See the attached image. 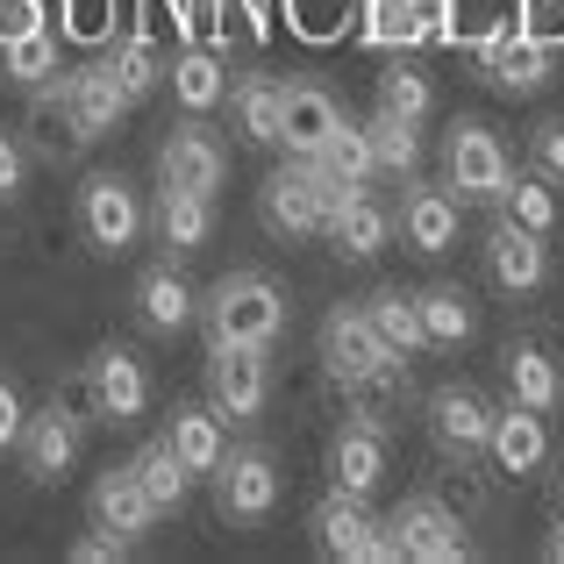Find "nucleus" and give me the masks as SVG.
Listing matches in <instances>:
<instances>
[{"label": "nucleus", "instance_id": "1", "mask_svg": "<svg viewBox=\"0 0 564 564\" xmlns=\"http://www.w3.org/2000/svg\"><path fill=\"white\" fill-rule=\"evenodd\" d=\"M200 315H207V344H279L293 301H286V286L264 279V272H221L215 286H207Z\"/></svg>", "mask_w": 564, "mask_h": 564}, {"label": "nucleus", "instance_id": "2", "mask_svg": "<svg viewBox=\"0 0 564 564\" xmlns=\"http://www.w3.org/2000/svg\"><path fill=\"white\" fill-rule=\"evenodd\" d=\"M329 200H336V186L322 180L315 158H286V165L258 186V221L279 243H307V236H322V221H329Z\"/></svg>", "mask_w": 564, "mask_h": 564}, {"label": "nucleus", "instance_id": "3", "mask_svg": "<svg viewBox=\"0 0 564 564\" xmlns=\"http://www.w3.org/2000/svg\"><path fill=\"white\" fill-rule=\"evenodd\" d=\"M315 551L336 557V564H393L400 543H393V529L365 508V494L329 486V494H322V508H315Z\"/></svg>", "mask_w": 564, "mask_h": 564}, {"label": "nucleus", "instance_id": "4", "mask_svg": "<svg viewBox=\"0 0 564 564\" xmlns=\"http://www.w3.org/2000/svg\"><path fill=\"white\" fill-rule=\"evenodd\" d=\"M207 400L221 422H258L272 400V344H207Z\"/></svg>", "mask_w": 564, "mask_h": 564}, {"label": "nucleus", "instance_id": "5", "mask_svg": "<svg viewBox=\"0 0 564 564\" xmlns=\"http://www.w3.org/2000/svg\"><path fill=\"white\" fill-rule=\"evenodd\" d=\"M508 180H514V158L486 122H457L451 137H443V186H451L457 200H500Z\"/></svg>", "mask_w": 564, "mask_h": 564}, {"label": "nucleus", "instance_id": "6", "mask_svg": "<svg viewBox=\"0 0 564 564\" xmlns=\"http://www.w3.org/2000/svg\"><path fill=\"white\" fill-rule=\"evenodd\" d=\"M79 236L100 250V258H122L129 243L143 236V200L122 172H94L79 186Z\"/></svg>", "mask_w": 564, "mask_h": 564}, {"label": "nucleus", "instance_id": "7", "mask_svg": "<svg viewBox=\"0 0 564 564\" xmlns=\"http://www.w3.org/2000/svg\"><path fill=\"white\" fill-rule=\"evenodd\" d=\"M479 72L500 86V94H522L529 100V94L551 86V51L522 29V14H508V22H494L479 36Z\"/></svg>", "mask_w": 564, "mask_h": 564}, {"label": "nucleus", "instance_id": "8", "mask_svg": "<svg viewBox=\"0 0 564 564\" xmlns=\"http://www.w3.org/2000/svg\"><path fill=\"white\" fill-rule=\"evenodd\" d=\"M215 508H221V522H264V514L279 508V465H272V451H258V443L221 451V465H215Z\"/></svg>", "mask_w": 564, "mask_h": 564}, {"label": "nucleus", "instance_id": "9", "mask_svg": "<svg viewBox=\"0 0 564 564\" xmlns=\"http://www.w3.org/2000/svg\"><path fill=\"white\" fill-rule=\"evenodd\" d=\"M229 180V143L207 129V115H186L165 143H158V186H193V193H215Z\"/></svg>", "mask_w": 564, "mask_h": 564}, {"label": "nucleus", "instance_id": "10", "mask_svg": "<svg viewBox=\"0 0 564 564\" xmlns=\"http://www.w3.org/2000/svg\"><path fill=\"white\" fill-rule=\"evenodd\" d=\"M386 529H393L400 557H414V564H465V557H471L465 522H457V514L443 508V500H429V494L400 500V514H393Z\"/></svg>", "mask_w": 564, "mask_h": 564}, {"label": "nucleus", "instance_id": "11", "mask_svg": "<svg viewBox=\"0 0 564 564\" xmlns=\"http://www.w3.org/2000/svg\"><path fill=\"white\" fill-rule=\"evenodd\" d=\"M322 236H329L336 258H379L386 243H393V207L379 200V193L350 186L329 200V221H322Z\"/></svg>", "mask_w": 564, "mask_h": 564}, {"label": "nucleus", "instance_id": "12", "mask_svg": "<svg viewBox=\"0 0 564 564\" xmlns=\"http://www.w3.org/2000/svg\"><path fill=\"white\" fill-rule=\"evenodd\" d=\"M94 386H100V422H115V429H129V422H143L151 414V372H143V358L137 350H122V344H108V350H94Z\"/></svg>", "mask_w": 564, "mask_h": 564}, {"label": "nucleus", "instance_id": "13", "mask_svg": "<svg viewBox=\"0 0 564 564\" xmlns=\"http://www.w3.org/2000/svg\"><path fill=\"white\" fill-rule=\"evenodd\" d=\"M22 137H29V158H43V165H72V158L86 151V129H79V115L65 108V86H36L29 94V115H22Z\"/></svg>", "mask_w": 564, "mask_h": 564}, {"label": "nucleus", "instance_id": "14", "mask_svg": "<svg viewBox=\"0 0 564 564\" xmlns=\"http://www.w3.org/2000/svg\"><path fill=\"white\" fill-rule=\"evenodd\" d=\"M429 436H436L451 457H479L486 436H494L486 393H471V386H436V393H429Z\"/></svg>", "mask_w": 564, "mask_h": 564}, {"label": "nucleus", "instance_id": "15", "mask_svg": "<svg viewBox=\"0 0 564 564\" xmlns=\"http://www.w3.org/2000/svg\"><path fill=\"white\" fill-rule=\"evenodd\" d=\"M336 122H344V108H336L329 86L322 79H286V100H279V143H286V158H315Z\"/></svg>", "mask_w": 564, "mask_h": 564}, {"label": "nucleus", "instance_id": "16", "mask_svg": "<svg viewBox=\"0 0 564 564\" xmlns=\"http://www.w3.org/2000/svg\"><path fill=\"white\" fill-rule=\"evenodd\" d=\"M379 358H393V350L379 344L372 315H365V307H329V322H322V365H329V379L350 386V379L372 372Z\"/></svg>", "mask_w": 564, "mask_h": 564}, {"label": "nucleus", "instance_id": "17", "mask_svg": "<svg viewBox=\"0 0 564 564\" xmlns=\"http://www.w3.org/2000/svg\"><path fill=\"white\" fill-rule=\"evenodd\" d=\"M486 279H494L500 293H536L543 279H551V250H543V236L522 229V221H500V229L486 236Z\"/></svg>", "mask_w": 564, "mask_h": 564}, {"label": "nucleus", "instance_id": "18", "mask_svg": "<svg viewBox=\"0 0 564 564\" xmlns=\"http://www.w3.org/2000/svg\"><path fill=\"white\" fill-rule=\"evenodd\" d=\"M86 514H94V529H115V536H151V522H158V500L143 494V479H137V465H122V471H100L94 479V494H86Z\"/></svg>", "mask_w": 564, "mask_h": 564}, {"label": "nucleus", "instance_id": "19", "mask_svg": "<svg viewBox=\"0 0 564 564\" xmlns=\"http://www.w3.org/2000/svg\"><path fill=\"white\" fill-rule=\"evenodd\" d=\"M151 229H158V243H165V258H193V250H207V236H215V193L158 186Z\"/></svg>", "mask_w": 564, "mask_h": 564}, {"label": "nucleus", "instance_id": "20", "mask_svg": "<svg viewBox=\"0 0 564 564\" xmlns=\"http://www.w3.org/2000/svg\"><path fill=\"white\" fill-rule=\"evenodd\" d=\"M393 229L408 236V250L443 258V250L457 243V193H451V186H408V193H400Z\"/></svg>", "mask_w": 564, "mask_h": 564}, {"label": "nucleus", "instance_id": "21", "mask_svg": "<svg viewBox=\"0 0 564 564\" xmlns=\"http://www.w3.org/2000/svg\"><path fill=\"white\" fill-rule=\"evenodd\" d=\"M379 479H386V429L379 422H344L336 443H329V486L372 500Z\"/></svg>", "mask_w": 564, "mask_h": 564}, {"label": "nucleus", "instance_id": "22", "mask_svg": "<svg viewBox=\"0 0 564 564\" xmlns=\"http://www.w3.org/2000/svg\"><path fill=\"white\" fill-rule=\"evenodd\" d=\"M79 436H86V429L72 422V414H57V408L29 414V422H22V471L36 486H57L72 471V457H79Z\"/></svg>", "mask_w": 564, "mask_h": 564}, {"label": "nucleus", "instance_id": "23", "mask_svg": "<svg viewBox=\"0 0 564 564\" xmlns=\"http://www.w3.org/2000/svg\"><path fill=\"white\" fill-rule=\"evenodd\" d=\"M137 315L151 336H180L193 315H200V293H193V279L180 272V264H151V272L137 279Z\"/></svg>", "mask_w": 564, "mask_h": 564}, {"label": "nucleus", "instance_id": "24", "mask_svg": "<svg viewBox=\"0 0 564 564\" xmlns=\"http://www.w3.org/2000/svg\"><path fill=\"white\" fill-rule=\"evenodd\" d=\"M57 86H65V108L79 115V129H86V137H108V129L129 115V94L115 86L108 57H94V65H72Z\"/></svg>", "mask_w": 564, "mask_h": 564}, {"label": "nucleus", "instance_id": "25", "mask_svg": "<svg viewBox=\"0 0 564 564\" xmlns=\"http://www.w3.org/2000/svg\"><path fill=\"white\" fill-rule=\"evenodd\" d=\"M486 451H494L500 471H514V479H522V471H536L543 457H551V429H543L536 408H522V400H514L508 414H494V436H486Z\"/></svg>", "mask_w": 564, "mask_h": 564}, {"label": "nucleus", "instance_id": "26", "mask_svg": "<svg viewBox=\"0 0 564 564\" xmlns=\"http://www.w3.org/2000/svg\"><path fill=\"white\" fill-rule=\"evenodd\" d=\"M165 86L172 100H180L186 115H215L221 100H229V72H221V51H207V43H193L165 65Z\"/></svg>", "mask_w": 564, "mask_h": 564}, {"label": "nucleus", "instance_id": "27", "mask_svg": "<svg viewBox=\"0 0 564 564\" xmlns=\"http://www.w3.org/2000/svg\"><path fill=\"white\" fill-rule=\"evenodd\" d=\"M221 414H215V400H193V408H172V429H165V443L172 451H180V465L193 471V479H200V471H215L221 465V451H229V436H221Z\"/></svg>", "mask_w": 564, "mask_h": 564}, {"label": "nucleus", "instance_id": "28", "mask_svg": "<svg viewBox=\"0 0 564 564\" xmlns=\"http://www.w3.org/2000/svg\"><path fill=\"white\" fill-rule=\"evenodd\" d=\"M500 372H508V393L522 400V408L557 414V400H564V372H557V358H551L543 344H508Z\"/></svg>", "mask_w": 564, "mask_h": 564}, {"label": "nucleus", "instance_id": "29", "mask_svg": "<svg viewBox=\"0 0 564 564\" xmlns=\"http://www.w3.org/2000/svg\"><path fill=\"white\" fill-rule=\"evenodd\" d=\"M414 315H422L429 350H465L471 336H479V315H471L465 286H422L414 293Z\"/></svg>", "mask_w": 564, "mask_h": 564}, {"label": "nucleus", "instance_id": "30", "mask_svg": "<svg viewBox=\"0 0 564 564\" xmlns=\"http://www.w3.org/2000/svg\"><path fill=\"white\" fill-rule=\"evenodd\" d=\"M279 100H286V79H272V72H243V79L229 86L243 143H279Z\"/></svg>", "mask_w": 564, "mask_h": 564}, {"label": "nucleus", "instance_id": "31", "mask_svg": "<svg viewBox=\"0 0 564 564\" xmlns=\"http://www.w3.org/2000/svg\"><path fill=\"white\" fill-rule=\"evenodd\" d=\"M315 165H322V180H329L336 193H350V186H365V180H379L372 172V143H365V122H336L329 137H322V151H315Z\"/></svg>", "mask_w": 564, "mask_h": 564}, {"label": "nucleus", "instance_id": "32", "mask_svg": "<svg viewBox=\"0 0 564 564\" xmlns=\"http://www.w3.org/2000/svg\"><path fill=\"white\" fill-rule=\"evenodd\" d=\"M365 143H372V172L379 180H414L422 165V122H400V115H372L365 122Z\"/></svg>", "mask_w": 564, "mask_h": 564}, {"label": "nucleus", "instance_id": "33", "mask_svg": "<svg viewBox=\"0 0 564 564\" xmlns=\"http://www.w3.org/2000/svg\"><path fill=\"white\" fill-rule=\"evenodd\" d=\"M129 465H137L143 494L158 500V514H180V508H186V494H193V471L180 465V451H172L165 436H151V443H143L137 457H129Z\"/></svg>", "mask_w": 564, "mask_h": 564}, {"label": "nucleus", "instance_id": "34", "mask_svg": "<svg viewBox=\"0 0 564 564\" xmlns=\"http://www.w3.org/2000/svg\"><path fill=\"white\" fill-rule=\"evenodd\" d=\"M365 315H372L379 344L393 350V358H414V350H429V336H422V315H414V293H400V286H379L372 301H365Z\"/></svg>", "mask_w": 564, "mask_h": 564}, {"label": "nucleus", "instance_id": "35", "mask_svg": "<svg viewBox=\"0 0 564 564\" xmlns=\"http://www.w3.org/2000/svg\"><path fill=\"white\" fill-rule=\"evenodd\" d=\"M350 393V408H358V422H379V429H393V414H400V393H408V358H379L365 379H350L344 386Z\"/></svg>", "mask_w": 564, "mask_h": 564}, {"label": "nucleus", "instance_id": "36", "mask_svg": "<svg viewBox=\"0 0 564 564\" xmlns=\"http://www.w3.org/2000/svg\"><path fill=\"white\" fill-rule=\"evenodd\" d=\"M0 72H8L14 86H29V94H36V86H51L57 79V36H51V22L29 29V36H8V43H0Z\"/></svg>", "mask_w": 564, "mask_h": 564}, {"label": "nucleus", "instance_id": "37", "mask_svg": "<svg viewBox=\"0 0 564 564\" xmlns=\"http://www.w3.org/2000/svg\"><path fill=\"white\" fill-rule=\"evenodd\" d=\"M108 72H115V86L129 94V108H137L143 94H158V86H165V57H158L151 36H122L108 51Z\"/></svg>", "mask_w": 564, "mask_h": 564}, {"label": "nucleus", "instance_id": "38", "mask_svg": "<svg viewBox=\"0 0 564 564\" xmlns=\"http://www.w3.org/2000/svg\"><path fill=\"white\" fill-rule=\"evenodd\" d=\"M500 207H508V221H522V229H536V236L557 229V193H551L543 172H514V180L500 186Z\"/></svg>", "mask_w": 564, "mask_h": 564}, {"label": "nucleus", "instance_id": "39", "mask_svg": "<svg viewBox=\"0 0 564 564\" xmlns=\"http://www.w3.org/2000/svg\"><path fill=\"white\" fill-rule=\"evenodd\" d=\"M379 108L400 115V122H429V115H436V86H429V72L386 65V72H379Z\"/></svg>", "mask_w": 564, "mask_h": 564}, {"label": "nucleus", "instance_id": "40", "mask_svg": "<svg viewBox=\"0 0 564 564\" xmlns=\"http://www.w3.org/2000/svg\"><path fill=\"white\" fill-rule=\"evenodd\" d=\"M365 43H379V51H393V43H422L414 8H408V0H365Z\"/></svg>", "mask_w": 564, "mask_h": 564}, {"label": "nucleus", "instance_id": "41", "mask_svg": "<svg viewBox=\"0 0 564 564\" xmlns=\"http://www.w3.org/2000/svg\"><path fill=\"white\" fill-rule=\"evenodd\" d=\"M51 408L72 414L79 429H94L100 422V386H94V372H65V379H57V393H51Z\"/></svg>", "mask_w": 564, "mask_h": 564}, {"label": "nucleus", "instance_id": "42", "mask_svg": "<svg viewBox=\"0 0 564 564\" xmlns=\"http://www.w3.org/2000/svg\"><path fill=\"white\" fill-rule=\"evenodd\" d=\"M529 172L564 180V115H543V122L529 129Z\"/></svg>", "mask_w": 564, "mask_h": 564}, {"label": "nucleus", "instance_id": "43", "mask_svg": "<svg viewBox=\"0 0 564 564\" xmlns=\"http://www.w3.org/2000/svg\"><path fill=\"white\" fill-rule=\"evenodd\" d=\"M122 557H129V536H115V529L72 543V564H122Z\"/></svg>", "mask_w": 564, "mask_h": 564}, {"label": "nucleus", "instance_id": "44", "mask_svg": "<svg viewBox=\"0 0 564 564\" xmlns=\"http://www.w3.org/2000/svg\"><path fill=\"white\" fill-rule=\"evenodd\" d=\"M29 29H43V0H0V43L29 36Z\"/></svg>", "mask_w": 564, "mask_h": 564}, {"label": "nucleus", "instance_id": "45", "mask_svg": "<svg viewBox=\"0 0 564 564\" xmlns=\"http://www.w3.org/2000/svg\"><path fill=\"white\" fill-rule=\"evenodd\" d=\"M22 422H29L22 393H14V379H0V451H14V443H22Z\"/></svg>", "mask_w": 564, "mask_h": 564}, {"label": "nucleus", "instance_id": "46", "mask_svg": "<svg viewBox=\"0 0 564 564\" xmlns=\"http://www.w3.org/2000/svg\"><path fill=\"white\" fill-rule=\"evenodd\" d=\"M22 172H29V151L8 137V129H0V200H14V193H22Z\"/></svg>", "mask_w": 564, "mask_h": 564}, {"label": "nucleus", "instance_id": "47", "mask_svg": "<svg viewBox=\"0 0 564 564\" xmlns=\"http://www.w3.org/2000/svg\"><path fill=\"white\" fill-rule=\"evenodd\" d=\"M543 557H551V564H564V522H557V536L543 543Z\"/></svg>", "mask_w": 564, "mask_h": 564}, {"label": "nucleus", "instance_id": "48", "mask_svg": "<svg viewBox=\"0 0 564 564\" xmlns=\"http://www.w3.org/2000/svg\"><path fill=\"white\" fill-rule=\"evenodd\" d=\"M551 500H557V522H564V471H557V486H551Z\"/></svg>", "mask_w": 564, "mask_h": 564}]
</instances>
